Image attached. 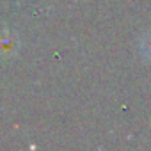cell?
<instances>
[{
    "mask_svg": "<svg viewBox=\"0 0 151 151\" xmlns=\"http://www.w3.org/2000/svg\"><path fill=\"white\" fill-rule=\"evenodd\" d=\"M18 50V41L14 36H6V32L0 36V55H7V53H16Z\"/></svg>",
    "mask_w": 151,
    "mask_h": 151,
    "instance_id": "obj_1",
    "label": "cell"
},
{
    "mask_svg": "<svg viewBox=\"0 0 151 151\" xmlns=\"http://www.w3.org/2000/svg\"><path fill=\"white\" fill-rule=\"evenodd\" d=\"M140 52H142L144 57L151 59V32L142 36V39H140Z\"/></svg>",
    "mask_w": 151,
    "mask_h": 151,
    "instance_id": "obj_2",
    "label": "cell"
}]
</instances>
